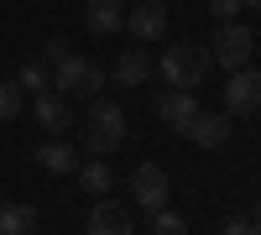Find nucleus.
<instances>
[{"label":"nucleus","instance_id":"nucleus-16","mask_svg":"<svg viewBox=\"0 0 261 235\" xmlns=\"http://www.w3.org/2000/svg\"><path fill=\"white\" fill-rule=\"evenodd\" d=\"M73 173H79V188H84V194H94V199H105V194H110V162H79L73 167Z\"/></svg>","mask_w":261,"mask_h":235},{"label":"nucleus","instance_id":"nucleus-3","mask_svg":"<svg viewBox=\"0 0 261 235\" xmlns=\"http://www.w3.org/2000/svg\"><path fill=\"white\" fill-rule=\"evenodd\" d=\"M53 89L63 94V99H99V89H105V68L99 63H89V58H63L58 68H53Z\"/></svg>","mask_w":261,"mask_h":235},{"label":"nucleus","instance_id":"nucleus-15","mask_svg":"<svg viewBox=\"0 0 261 235\" xmlns=\"http://www.w3.org/2000/svg\"><path fill=\"white\" fill-rule=\"evenodd\" d=\"M32 230H37V209L32 204L0 199V235H32Z\"/></svg>","mask_w":261,"mask_h":235},{"label":"nucleus","instance_id":"nucleus-22","mask_svg":"<svg viewBox=\"0 0 261 235\" xmlns=\"http://www.w3.org/2000/svg\"><path fill=\"white\" fill-rule=\"evenodd\" d=\"M209 11L220 21H235V16H241V0H209Z\"/></svg>","mask_w":261,"mask_h":235},{"label":"nucleus","instance_id":"nucleus-2","mask_svg":"<svg viewBox=\"0 0 261 235\" xmlns=\"http://www.w3.org/2000/svg\"><path fill=\"white\" fill-rule=\"evenodd\" d=\"M79 141H84V152H89V157L115 152V146L125 141V110H120V105H110V99H94L89 120L79 125Z\"/></svg>","mask_w":261,"mask_h":235},{"label":"nucleus","instance_id":"nucleus-19","mask_svg":"<svg viewBox=\"0 0 261 235\" xmlns=\"http://www.w3.org/2000/svg\"><path fill=\"white\" fill-rule=\"evenodd\" d=\"M151 235H188V220L167 204V209H157V215H151Z\"/></svg>","mask_w":261,"mask_h":235},{"label":"nucleus","instance_id":"nucleus-10","mask_svg":"<svg viewBox=\"0 0 261 235\" xmlns=\"http://www.w3.org/2000/svg\"><path fill=\"white\" fill-rule=\"evenodd\" d=\"M230 125H235V120H230L225 110H199V115L188 120L183 136H188L193 146H225V141H230Z\"/></svg>","mask_w":261,"mask_h":235},{"label":"nucleus","instance_id":"nucleus-24","mask_svg":"<svg viewBox=\"0 0 261 235\" xmlns=\"http://www.w3.org/2000/svg\"><path fill=\"white\" fill-rule=\"evenodd\" d=\"M251 220H256V225H261V204H256V215H251Z\"/></svg>","mask_w":261,"mask_h":235},{"label":"nucleus","instance_id":"nucleus-18","mask_svg":"<svg viewBox=\"0 0 261 235\" xmlns=\"http://www.w3.org/2000/svg\"><path fill=\"white\" fill-rule=\"evenodd\" d=\"M21 110H27L21 84H16V79H0V125H6V120H21Z\"/></svg>","mask_w":261,"mask_h":235},{"label":"nucleus","instance_id":"nucleus-21","mask_svg":"<svg viewBox=\"0 0 261 235\" xmlns=\"http://www.w3.org/2000/svg\"><path fill=\"white\" fill-rule=\"evenodd\" d=\"M68 53H73V47H68V37H47V47H42V63H47V68H58Z\"/></svg>","mask_w":261,"mask_h":235},{"label":"nucleus","instance_id":"nucleus-13","mask_svg":"<svg viewBox=\"0 0 261 235\" xmlns=\"http://www.w3.org/2000/svg\"><path fill=\"white\" fill-rule=\"evenodd\" d=\"M151 68H157V63H151L146 47H125L115 58V84H120V89H141V84L151 79Z\"/></svg>","mask_w":261,"mask_h":235},{"label":"nucleus","instance_id":"nucleus-7","mask_svg":"<svg viewBox=\"0 0 261 235\" xmlns=\"http://www.w3.org/2000/svg\"><path fill=\"white\" fill-rule=\"evenodd\" d=\"M32 120L42 125V131H68L73 125V99H63L58 89H42V94H32Z\"/></svg>","mask_w":261,"mask_h":235},{"label":"nucleus","instance_id":"nucleus-6","mask_svg":"<svg viewBox=\"0 0 261 235\" xmlns=\"http://www.w3.org/2000/svg\"><path fill=\"white\" fill-rule=\"evenodd\" d=\"M251 110H261V68L246 63L225 79V115H251Z\"/></svg>","mask_w":261,"mask_h":235},{"label":"nucleus","instance_id":"nucleus-23","mask_svg":"<svg viewBox=\"0 0 261 235\" xmlns=\"http://www.w3.org/2000/svg\"><path fill=\"white\" fill-rule=\"evenodd\" d=\"M241 6H256V11H261V0H241Z\"/></svg>","mask_w":261,"mask_h":235},{"label":"nucleus","instance_id":"nucleus-4","mask_svg":"<svg viewBox=\"0 0 261 235\" xmlns=\"http://www.w3.org/2000/svg\"><path fill=\"white\" fill-rule=\"evenodd\" d=\"M251 53H256V32L251 27H241V21H220L214 27V37H209V58L220 63V68H246L251 63Z\"/></svg>","mask_w":261,"mask_h":235},{"label":"nucleus","instance_id":"nucleus-9","mask_svg":"<svg viewBox=\"0 0 261 235\" xmlns=\"http://www.w3.org/2000/svg\"><path fill=\"white\" fill-rule=\"evenodd\" d=\"M84 235H136V225H130L125 204H115V199H99V204L89 209V220H84Z\"/></svg>","mask_w":261,"mask_h":235},{"label":"nucleus","instance_id":"nucleus-1","mask_svg":"<svg viewBox=\"0 0 261 235\" xmlns=\"http://www.w3.org/2000/svg\"><path fill=\"white\" fill-rule=\"evenodd\" d=\"M157 68H162V79L172 89H199L209 79V68H214V58H209L204 42H172V47L157 58Z\"/></svg>","mask_w":261,"mask_h":235},{"label":"nucleus","instance_id":"nucleus-20","mask_svg":"<svg viewBox=\"0 0 261 235\" xmlns=\"http://www.w3.org/2000/svg\"><path fill=\"white\" fill-rule=\"evenodd\" d=\"M220 235H261V225H256L251 215H230V220L220 225Z\"/></svg>","mask_w":261,"mask_h":235},{"label":"nucleus","instance_id":"nucleus-8","mask_svg":"<svg viewBox=\"0 0 261 235\" xmlns=\"http://www.w3.org/2000/svg\"><path fill=\"white\" fill-rule=\"evenodd\" d=\"M125 27H130L136 42L162 37V32H167V0H136V6L125 11Z\"/></svg>","mask_w":261,"mask_h":235},{"label":"nucleus","instance_id":"nucleus-5","mask_svg":"<svg viewBox=\"0 0 261 235\" xmlns=\"http://www.w3.org/2000/svg\"><path fill=\"white\" fill-rule=\"evenodd\" d=\"M130 199H136L146 215H157V209H167V199H172V183H167V173L157 162H136L130 167Z\"/></svg>","mask_w":261,"mask_h":235},{"label":"nucleus","instance_id":"nucleus-12","mask_svg":"<svg viewBox=\"0 0 261 235\" xmlns=\"http://www.w3.org/2000/svg\"><path fill=\"white\" fill-rule=\"evenodd\" d=\"M199 115V99H193L188 89H172V94H162L157 99V120L167 125V131H188V120Z\"/></svg>","mask_w":261,"mask_h":235},{"label":"nucleus","instance_id":"nucleus-17","mask_svg":"<svg viewBox=\"0 0 261 235\" xmlns=\"http://www.w3.org/2000/svg\"><path fill=\"white\" fill-rule=\"evenodd\" d=\"M16 84H21V94H42V89H53V68L47 63H21Z\"/></svg>","mask_w":261,"mask_h":235},{"label":"nucleus","instance_id":"nucleus-14","mask_svg":"<svg viewBox=\"0 0 261 235\" xmlns=\"http://www.w3.org/2000/svg\"><path fill=\"white\" fill-rule=\"evenodd\" d=\"M32 162H42V167H47V173H58V178H68L73 167H79V157H73L68 141H42L37 152H32Z\"/></svg>","mask_w":261,"mask_h":235},{"label":"nucleus","instance_id":"nucleus-11","mask_svg":"<svg viewBox=\"0 0 261 235\" xmlns=\"http://www.w3.org/2000/svg\"><path fill=\"white\" fill-rule=\"evenodd\" d=\"M84 27L94 37H115L125 27V0H84Z\"/></svg>","mask_w":261,"mask_h":235}]
</instances>
